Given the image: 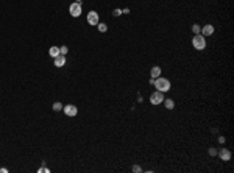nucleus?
I'll return each instance as SVG.
<instances>
[{
  "instance_id": "1",
  "label": "nucleus",
  "mask_w": 234,
  "mask_h": 173,
  "mask_svg": "<svg viewBox=\"0 0 234 173\" xmlns=\"http://www.w3.org/2000/svg\"><path fill=\"white\" fill-rule=\"evenodd\" d=\"M153 84H155V87H156L159 92H167V90L170 89V81H169L167 78H155Z\"/></svg>"
},
{
  "instance_id": "2",
  "label": "nucleus",
  "mask_w": 234,
  "mask_h": 173,
  "mask_svg": "<svg viewBox=\"0 0 234 173\" xmlns=\"http://www.w3.org/2000/svg\"><path fill=\"white\" fill-rule=\"evenodd\" d=\"M192 45L197 48V50H203L206 47V39L203 35H195L193 39H192Z\"/></svg>"
},
{
  "instance_id": "3",
  "label": "nucleus",
  "mask_w": 234,
  "mask_h": 173,
  "mask_svg": "<svg viewBox=\"0 0 234 173\" xmlns=\"http://www.w3.org/2000/svg\"><path fill=\"white\" fill-rule=\"evenodd\" d=\"M69 13H70L72 17H80L81 16V5H80V2L72 3L70 8H69Z\"/></svg>"
},
{
  "instance_id": "4",
  "label": "nucleus",
  "mask_w": 234,
  "mask_h": 173,
  "mask_svg": "<svg viewBox=\"0 0 234 173\" xmlns=\"http://www.w3.org/2000/svg\"><path fill=\"white\" fill-rule=\"evenodd\" d=\"M162 100H164V92L156 90V92H153V94L150 95V101H151V105H159V103H162Z\"/></svg>"
},
{
  "instance_id": "5",
  "label": "nucleus",
  "mask_w": 234,
  "mask_h": 173,
  "mask_svg": "<svg viewBox=\"0 0 234 173\" xmlns=\"http://www.w3.org/2000/svg\"><path fill=\"white\" fill-rule=\"evenodd\" d=\"M64 114L69 116V117H75V116L78 114V109H77V106H73V105H67V106H64Z\"/></svg>"
},
{
  "instance_id": "6",
  "label": "nucleus",
  "mask_w": 234,
  "mask_h": 173,
  "mask_svg": "<svg viewBox=\"0 0 234 173\" xmlns=\"http://www.w3.org/2000/svg\"><path fill=\"white\" fill-rule=\"evenodd\" d=\"M88 24L89 25H98V14L95 11H89L88 13Z\"/></svg>"
},
{
  "instance_id": "7",
  "label": "nucleus",
  "mask_w": 234,
  "mask_h": 173,
  "mask_svg": "<svg viewBox=\"0 0 234 173\" xmlns=\"http://www.w3.org/2000/svg\"><path fill=\"white\" fill-rule=\"evenodd\" d=\"M201 35H203V36H211V35H214V27H212V25H204V27L201 28Z\"/></svg>"
},
{
  "instance_id": "8",
  "label": "nucleus",
  "mask_w": 234,
  "mask_h": 173,
  "mask_svg": "<svg viewBox=\"0 0 234 173\" xmlns=\"http://www.w3.org/2000/svg\"><path fill=\"white\" fill-rule=\"evenodd\" d=\"M219 156H220L223 161H230V159H231V151L226 150V148H223V150L219 151Z\"/></svg>"
},
{
  "instance_id": "9",
  "label": "nucleus",
  "mask_w": 234,
  "mask_h": 173,
  "mask_svg": "<svg viewBox=\"0 0 234 173\" xmlns=\"http://www.w3.org/2000/svg\"><path fill=\"white\" fill-rule=\"evenodd\" d=\"M66 64V58H64V55H58V56H55V66L56 67H63Z\"/></svg>"
},
{
  "instance_id": "10",
  "label": "nucleus",
  "mask_w": 234,
  "mask_h": 173,
  "mask_svg": "<svg viewBox=\"0 0 234 173\" xmlns=\"http://www.w3.org/2000/svg\"><path fill=\"white\" fill-rule=\"evenodd\" d=\"M159 75H161V67L155 66V67L151 69V72H150V77H151V78H159Z\"/></svg>"
},
{
  "instance_id": "11",
  "label": "nucleus",
  "mask_w": 234,
  "mask_h": 173,
  "mask_svg": "<svg viewBox=\"0 0 234 173\" xmlns=\"http://www.w3.org/2000/svg\"><path fill=\"white\" fill-rule=\"evenodd\" d=\"M48 55H50L52 58L58 56V55H59V48H58V47H50V50H48Z\"/></svg>"
},
{
  "instance_id": "12",
  "label": "nucleus",
  "mask_w": 234,
  "mask_h": 173,
  "mask_svg": "<svg viewBox=\"0 0 234 173\" xmlns=\"http://www.w3.org/2000/svg\"><path fill=\"white\" fill-rule=\"evenodd\" d=\"M164 105H166V108H167V109H173V106H175L173 100H170V98H169V100H166V98H164Z\"/></svg>"
},
{
  "instance_id": "13",
  "label": "nucleus",
  "mask_w": 234,
  "mask_h": 173,
  "mask_svg": "<svg viewBox=\"0 0 234 173\" xmlns=\"http://www.w3.org/2000/svg\"><path fill=\"white\" fill-rule=\"evenodd\" d=\"M97 27H98V31H101V33H105V31L108 30V27H106L105 24H98Z\"/></svg>"
},
{
  "instance_id": "14",
  "label": "nucleus",
  "mask_w": 234,
  "mask_h": 173,
  "mask_svg": "<svg viewBox=\"0 0 234 173\" xmlns=\"http://www.w3.org/2000/svg\"><path fill=\"white\" fill-rule=\"evenodd\" d=\"M192 30H193L195 35H200V25H198V24H195V25L192 27Z\"/></svg>"
},
{
  "instance_id": "15",
  "label": "nucleus",
  "mask_w": 234,
  "mask_h": 173,
  "mask_svg": "<svg viewBox=\"0 0 234 173\" xmlns=\"http://www.w3.org/2000/svg\"><path fill=\"white\" fill-rule=\"evenodd\" d=\"M67 51H69V48H67V47H66V45H63V47H61V48H59V55H66V53H67Z\"/></svg>"
},
{
  "instance_id": "16",
  "label": "nucleus",
  "mask_w": 234,
  "mask_h": 173,
  "mask_svg": "<svg viewBox=\"0 0 234 173\" xmlns=\"http://www.w3.org/2000/svg\"><path fill=\"white\" fill-rule=\"evenodd\" d=\"M53 109H55V111H61V109H63V105H61V103H55V105H53Z\"/></svg>"
},
{
  "instance_id": "17",
  "label": "nucleus",
  "mask_w": 234,
  "mask_h": 173,
  "mask_svg": "<svg viewBox=\"0 0 234 173\" xmlns=\"http://www.w3.org/2000/svg\"><path fill=\"white\" fill-rule=\"evenodd\" d=\"M112 14H114V16H120V14H122V9H119V8H117V9H114V11H112Z\"/></svg>"
},
{
  "instance_id": "18",
  "label": "nucleus",
  "mask_w": 234,
  "mask_h": 173,
  "mask_svg": "<svg viewBox=\"0 0 234 173\" xmlns=\"http://www.w3.org/2000/svg\"><path fill=\"white\" fill-rule=\"evenodd\" d=\"M133 172H136V173H139V172H142V169H140L139 165H134L133 167Z\"/></svg>"
},
{
  "instance_id": "19",
  "label": "nucleus",
  "mask_w": 234,
  "mask_h": 173,
  "mask_svg": "<svg viewBox=\"0 0 234 173\" xmlns=\"http://www.w3.org/2000/svg\"><path fill=\"white\" fill-rule=\"evenodd\" d=\"M215 154H217V151H215L214 148H211V150H209V156H215Z\"/></svg>"
},
{
  "instance_id": "20",
  "label": "nucleus",
  "mask_w": 234,
  "mask_h": 173,
  "mask_svg": "<svg viewBox=\"0 0 234 173\" xmlns=\"http://www.w3.org/2000/svg\"><path fill=\"white\" fill-rule=\"evenodd\" d=\"M38 172H41V173H42V172H47V173H48V172H50V170H48V169H46V167H42V169H39Z\"/></svg>"
},
{
  "instance_id": "21",
  "label": "nucleus",
  "mask_w": 234,
  "mask_h": 173,
  "mask_svg": "<svg viewBox=\"0 0 234 173\" xmlns=\"http://www.w3.org/2000/svg\"><path fill=\"white\" fill-rule=\"evenodd\" d=\"M0 173H8V170L6 169H0Z\"/></svg>"
},
{
  "instance_id": "22",
  "label": "nucleus",
  "mask_w": 234,
  "mask_h": 173,
  "mask_svg": "<svg viewBox=\"0 0 234 173\" xmlns=\"http://www.w3.org/2000/svg\"><path fill=\"white\" fill-rule=\"evenodd\" d=\"M77 2H81V0H77Z\"/></svg>"
}]
</instances>
